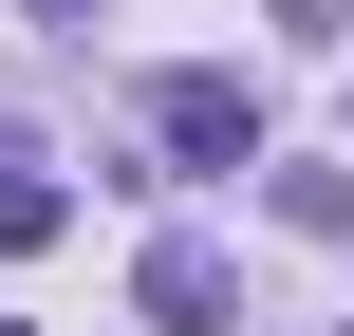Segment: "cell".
<instances>
[{"mask_svg": "<svg viewBox=\"0 0 354 336\" xmlns=\"http://www.w3.org/2000/svg\"><path fill=\"white\" fill-rule=\"evenodd\" d=\"M261 19H280V37H354V0H261Z\"/></svg>", "mask_w": 354, "mask_h": 336, "instance_id": "277c9868", "label": "cell"}, {"mask_svg": "<svg viewBox=\"0 0 354 336\" xmlns=\"http://www.w3.org/2000/svg\"><path fill=\"white\" fill-rule=\"evenodd\" d=\"M131 318H168V336H224V318H243V262H224L205 224H168V243L131 262Z\"/></svg>", "mask_w": 354, "mask_h": 336, "instance_id": "7a4b0ae2", "label": "cell"}, {"mask_svg": "<svg viewBox=\"0 0 354 336\" xmlns=\"http://www.w3.org/2000/svg\"><path fill=\"white\" fill-rule=\"evenodd\" d=\"M56 224H75V187H56V168H0V262H37Z\"/></svg>", "mask_w": 354, "mask_h": 336, "instance_id": "3957f363", "label": "cell"}, {"mask_svg": "<svg viewBox=\"0 0 354 336\" xmlns=\"http://www.w3.org/2000/svg\"><path fill=\"white\" fill-rule=\"evenodd\" d=\"M149 131H168V168H261V94L243 75H149Z\"/></svg>", "mask_w": 354, "mask_h": 336, "instance_id": "6da1fadb", "label": "cell"}]
</instances>
